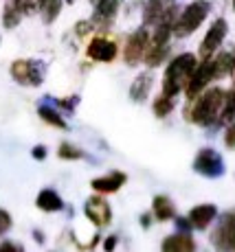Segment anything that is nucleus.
<instances>
[{"label": "nucleus", "mask_w": 235, "mask_h": 252, "mask_svg": "<svg viewBox=\"0 0 235 252\" xmlns=\"http://www.w3.org/2000/svg\"><path fill=\"white\" fill-rule=\"evenodd\" d=\"M224 96H227V90L222 88H209L200 92L196 99H192V108L187 110V119L196 125H202V127H218Z\"/></svg>", "instance_id": "nucleus-1"}, {"label": "nucleus", "mask_w": 235, "mask_h": 252, "mask_svg": "<svg viewBox=\"0 0 235 252\" xmlns=\"http://www.w3.org/2000/svg\"><path fill=\"white\" fill-rule=\"evenodd\" d=\"M198 60H196L194 53H183V55L174 57L165 68V77H163V94L167 96H176L180 90L187 88L189 79H192Z\"/></svg>", "instance_id": "nucleus-2"}, {"label": "nucleus", "mask_w": 235, "mask_h": 252, "mask_svg": "<svg viewBox=\"0 0 235 252\" xmlns=\"http://www.w3.org/2000/svg\"><path fill=\"white\" fill-rule=\"evenodd\" d=\"M209 11H211V4L209 0H194L187 7L183 9V13L178 16V20L174 24V35L176 37H187L192 35L196 29L207 20Z\"/></svg>", "instance_id": "nucleus-3"}, {"label": "nucleus", "mask_w": 235, "mask_h": 252, "mask_svg": "<svg viewBox=\"0 0 235 252\" xmlns=\"http://www.w3.org/2000/svg\"><path fill=\"white\" fill-rule=\"evenodd\" d=\"M46 75V64L40 60H16L11 64V77L22 86H40Z\"/></svg>", "instance_id": "nucleus-4"}, {"label": "nucleus", "mask_w": 235, "mask_h": 252, "mask_svg": "<svg viewBox=\"0 0 235 252\" xmlns=\"http://www.w3.org/2000/svg\"><path fill=\"white\" fill-rule=\"evenodd\" d=\"M211 244L218 252H235V215L227 213L211 232Z\"/></svg>", "instance_id": "nucleus-5"}, {"label": "nucleus", "mask_w": 235, "mask_h": 252, "mask_svg": "<svg viewBox=\"0 0 235 252\" xmlns=\"http://www.w3.org/2000/svg\"><path fill=\"white\" fill-rule=\"evenodd\" d=\"M194 171L204 178H220L224 176V158L220 156L215 149L204 147L198 152L194 160Z\"/></svg>", "instance_id": "nucleus-6"}, {"label": "nucleus", "mask_w": 235, "mask_h": 252, "mask_svg": "<svg viewBox=\"0 0 235 252\" xmlns=\"http://www.w3.org/2000/svg\"><path fill=\"white\" fill-rule=\"evenodd\" d=\"M150 31L145 29V24L141 29H136L134 33L128 37V44H125V51H123V60L128 66H136L141 60L145 57V53H148V46H150Z\"/></svg>", "instance_id": "nucleus-7"}, {"label": "nucleus", "mask_w": 235, "mask_h": 252, "mask_svg": "<svg viewBox=\"0 0 235 252\" xmlns=\"http://www.w3.org/2000/svg\"><path fill=\"white\" fill-rule=\"evenodd\" d=\"M213 79H215L213 60H202V64L196 66L192 79H189L187 88H185V92H187V99H196L200 92H204V88H207Z\"/></svg>", "instance_id": "nucleus-8"}, {"label": "nucleus", "mask_w": 235, "mask_h": 252, "mask_svg": "<svg viewBox=\"0 0 235 252\" xmlns=\"http://www.w3.org/2000/svg\"><path fill=\"white\" fill-rule=\"evenodd\" d=\"M227 33H229L227 20H224V18H218V20H215L211 27H209L207 35H204L202 44H200V57H202V60H211V57L215 55V51L222 46Z\"/></svg>", "instance_id": "nucleus-9"}, {"label": "nucleus", "mask_w": 235, "mask_h": 252, "mask_svg": "<svg viewBox=\"0 0 235 252\" xmlns=\"http://www.w3.org/2000/svg\"><path fill=\"white\" fill-rule=\"evenodd\" d=\"M84 215L95 226H108L110 220H112V208L104 197L92 195V197H88L86 204H84Z\"/></svg>", "instance_id": "nucleus-10"}, {"label": "nucleus", "mask_w": 235, "mask_h": 252, "mask_svg": "<svg viewBox=\"0 0 235 252\" xmlns=\"http://www.w3.org/2000/svg\"><path fill=\"white\" fill-rule=\"evenodd\" d=\"M117 53H119V48H117L115 42L108 40V37H101V35L92 37L86 46V55L95 62H115Z\"/></svg>", "instance_id": "nucleus-11"}, {"label": "nucleus", "mask_w": 235, "mask_h": 252, "mask_svg": "<svg viewBox=\"0 0 235 252\" xmlns=\"http://www.w3.org/2000/svg\"><path fill=\"white\" fill-rule=\"evenodd\" d=\"M174 7V0H148V4L143 9V24L145 27H150V24L156 27Z\"/></svg>", "instance_id": "nucleus-12"}, {"label": "nucleus", "mask_w": 235, "mask_h": 252, "mask_svg": "<svg viewBox=\"0 0 235 252\" xmlns=\"http://www.w3.org/2000/svg\"><path fill=\"white\" fill-rule=\"evenodd\" d=\"M121 2L123 0H99L95 4V13H92V24H99V27H108L115 20L117 11H119Z\"/></svg>", "instance_id": "nucleus-13"}, {"label": "nucleus", "mask_w": 235, "mask_h": 252, "mask_svg": "<svg viewBox=\"0 0 235 252\" xmlns=\"http://www.w3.org/2000/svg\"><path fill=\"white\" fill-rule=\"evenodd\" d=\"M125 180H128V176H125L123 171H112V173H108V176L95 178V180L90 182V187L95 189L97 193H117L125 184Z\"/></svg>", "instance_id": "nucleus-14"}, {"label": "nucleus", "mask_w": 235, "mask_h": 252, "mask_svg": "<svg viewBox=\"0 0 235 252\" xmlns=\"http://www.w3.org/2000/svg\"><path fill=\"white\" fill-rule=\"evenodd\" d=\"M163 252H196V244L192 239L189 232H176V235H169L163 239V246H160Z\"/></svg>", "instance_id": "nucleus-15"}, {"label": "nucleus", "mask_w": 235, "mask_h": 252, "mask_svg": "<svg viewBox=\"0 0 235 252\" xmlns=\"http://www.w3.org/2000/svg\"><path fill=\"white\" fill-rule=\"evenodd\" d=\"M215 215H218V208L213 204H200V206H194L192 211H189V221H192L194 228L204 230L215 220Z\"/></svg>", "instance_id": "nucleus-16"}, {"label": "nucleus", "mask_w": 235, "mask_h": 252, "mask_svg": "<svg viewBox=\"0 0 235 252\" xmlns=\"http://www.w3.org/2000/svg\"><path fill=\"white\" fill-rule=\"evenodd\" d=\"M36 206L44 213H57L64 208V200L60 197V193L53 189H42L36 197Z\"/></svg>", "instance_id": "nucleus-17"}, {"label": "nucleus", "mask_w": 235, "mask_h": 252, "mask_svg": "<svg viewBox=\"0 0 235 252\" xmlns=\"http://www.w3.org/2000/svg\"><path fill=\"white\" fill-rule=\"evenodd\" d=\"M152 84H154L152 72H141V75H136V79L132 81V86H130V99L136 101V103H143L152 90Z\"/></svg>", "instance_id": "nucleus-18"}, {"label": "nucleus", "mask_w": 235, "mask_h": 252, "mask_svg": "<svg viewBox=\"0 0 235 252\" xmlns=\"http://www.w3.org/2000/svg\"><path fill=\"white\" fill-rule=\"evenodd\" d=\"M38 114L42 116L46 123H51V125H55V127H60V129H66L68 127V123L64 121V116H62V112L55 108V105L51 103V101H46L42 96V101H40V105H38Z\"/></svg>", "instance_id": "nucleus-19"}, {"label": "nucleus", "mask_w": 235, "mask_h": 252, "mask_svg": "<svg viewBox=\"0 0 235 252\" xmlns=\"http://www.w3.org/2000/svg\"><path fill=\"white\" fill-rule=\"evenodd\" d=\"M152 211H154V217L158 221H167L171 217H176L174 202H171L167 195H156L154 202H152Z\"/></svg>", "instance_id": "nucleus-20"}, {"label": "nucleus", "mask_w": 235, "mask_h": 252, "mask_svg": "<svg viewBox=\"0 0 235 252\" xmlns=\"http://www.w3.org/2000/svg\"><path fill=\"white\" fill-rule=\"evenodd\" d=\"M213 66H215V79L231 75L235 70V55L233 53H220L213 60Z\"/></svg>", "instance_id": "nucleus-21"}, {"label": "nucleus", "mask_w": 235, "mask_h": 252, "mask_svg": "<svg viewBox=\"0 0 235 252\" xmlns=\"http://www.w3.org/2000/svg\"><path fill=\"white\" fill-rule=\"evenodd\" d=\"M62 2H64V0H42L40 2V13H42L44 24H51L57 16H60Z\"/></svg>", "instance_id": "nucleus-22"}, {"label": "nucleus", "mask_w": 235, "mask_h": 252, "mask_svg": "<svg viewBox=\"0 0 235 252\" xmlns=\"http://www.w3.org/2000/svg\"><path fill=\"white\" fill-rule=\"evenodd\" d=\"M235 121V90H227V96H224V105H222V114H220L218 127L224 123H231Z\"/></svg>", "instance_id": "nucleus-23"}, {"label": "nucleus", "mask_w": 235, "mask_h": 252, "mask_svg": "<svg viewBox=\"0 0 235 252\" xmlns=\"http://www.w3.org/2000/svg\"><path fill=\"white\" fill-rule=\"evenodd\" d=\"M20 20H22V11L13 2H9L7 7L2 9V24H4V29L18 27V22H20Z\"/></svg>", "instance_id": "nucleus-24"}, {"label": "nucleus", "mask_w": 235, "mask_h": 252, "mask_svg": "<svg viewBox=\"0 0 235 252\" xmlns=\"http://www.w3.org/2000/svg\"><path fill=\"white\" fill-rule=\"evenodd\" d=\"M57 156L62 160H81V158H86V154L79 147H75L73 143H62L60 149H57Z\"/></svg>", "instance_id": "nucleus-25"}, {"label": "nucleus", "mask_w": 235, "mask_h": 252, "mask_svg": "<svg viewBox=\"0 0 235 252\" xmlns=\"http://www.w3.org/2000/svg\"><path fill=\"white\" fill-rule=\"evenodd\" d=\"M171 110H174V96H167L160 92V96L154 101V114L158 116V119H163V116H167Z\"/></svg>", "instance_id": "nucleus-26"}, {"label": "nucleus", "mask_w": 235, "mask_h": 252, "mask_svg": "<svg viewBox=\"0 0 235 252\" xmlns=\"http://www.w3.org/2000/svg\"><path fill=\"white\" fill-rule=\"evenodd\" d=\"M224 145H227V147H231V149H235V121L229 123L227 134H224Z\"/></svg>", "instance_id": "nucleus-27"}, {"label": "nucleus", "mask_w": 235, "mask_h": 252, "mask_svg": "<svg viewBox=\"0 0 235 252\" xmlns=\"http://www.w3.org/2000/svg\"><path fill=\"white\" fill-rule=\"evenodd\" d=\"M9 228H11V215L7 211H0V235H4Z\"/></svg>", "instance_id": "nucleus-28"}, {"label": "nucleus", "mask_w": 235, "mask_h": 252, "mask_svg": "<svg viewBox=\"0 0 235 252\" xmlns=\"http://www.w3.org/2000/svg\"><path fill=\"white\" fill-rule=\"evenodd\" d=\"M176 228L180 232H192V221H189V217H176Z\"/></svg>", "instance_id": "nucleus-29"}, {"label": "nucleus", "mask_w": 235, "mask_h": 252, "mask_svg": "<svg viewBox=\"0 0 235 252\" xmlns=\"http://www.w3.org/2000/svg\"><path fill=\"white\" fill-rule=\"evenodd\" d=\"M0 252H24V248L13 244V241H2V244H0Z\"/></svg>", "instance_id": "nucleus-30"}, {"label": "nucleus", "mask_w": 235, "mask_h": 252, "mask_svg": "<svg viewBox=\"0 0 235 252\" xmlns=\"http://www.w3.org/2000/svg\"><path fill=\"white\" fill-rule=\"evenodd\" d=\"M31 156L36 158V160H44V158H46V147H44V145H36V147L31 149Z\"/></svg>", "instance_id": "nucleus-31"}, {"label": "nucleus", "mask_w": 235, "mask_h": 252, "mask_svg": "<svg viewBox=\"0 0 235 252\" xmlns=\"http://www.w3.org/2000/svg\"><path fill=\"white\" fill-rule=\"evenodd\" d=\"M95 27V24H92V20L88 22V20H81L79 24H77V35H86L88 31H90V29Z\"/></svg>", "instance_id": "nucleus-32"}, {"label": "nucleus", "mask_w": 235, "mask_h": 252, "mask_svg": "<svg viewBox=\"0 0 235 252\" xmlns=\"http://www.w3.org/2000/svg\"><path fill=\"white\" fill-rule=\"evenodd\" d=\"M115 248H117V237L112 235V237H108V239L104 241V250H106V252H112Z\"/></svg>", "instance_id": "nucleus-33"}, {"label": "nucleus", "mask_w": 235, "mask_h": 252, "mask_svg": "<svg viewBox=\"0 0 235 252\" xmlns=\"http://www.w3.org/2000/svg\"><path fill=\"white\" fill-rule=\"evenodd\" d=\"M141 226H143V228H148V226H150V215H141Z\"/></svg>", "instance_id": "nucleus-34"}, {"label": "nucleus", "mask_w": 235, "mask_h": 252, "mask_svg": "<svg viewBox=\"0 0 235 252\" xmlns=\"http://www.w3.org/2000/svg\"><path fill=\"white\" fill-rule=\"evenodd\" d=\"M33 237H36V241H40V244H42V241H44V235H42V232H33Z\"/></svg>", "instance_id": "nucleus-35"}, {"label": "nucleus", "mask_w": 235, "mask_h": 252, "mask_svg": "<svg viewBox=\"0 0 235 252\" xmlns=\"http://www.w3.org/2000/svg\"><path fill=\"white\" fill-rule=\"evenodd\" d=\"M90 2H92V4H97V2H99V0H90Z\"/></svg>", "instance_id": "nucleus-36"}, {"label": "nucleus", "mask_w": 235, "mask_h": 252, "mask_svg": "<svg viewBox=\"0 0 235 252\" xmlns=\"http://www.w3.org/2000/svg\"><path fill=\"white\" fill-rule=\"evenodd\" d=\"M233 9H235V0H233Z\"/></svg>", "instance_id": "nucleus-37"}, {"label": "nucleus", "mask_w": 235, "mask_h": 252, "mask_svg": "<svg viewBox=\"0 0 235 252\" xmlns=\"http://www.w3.org/2000/svg\"><path fill=\"white\" fill-rule=\"evenodd\" d=\"M233 55H235V51H233Z\"/></svg>", "instance_id": "nucleus-38"}, {"label": "nucleus", "mask_w": 235, "mask_h": 252, "mask_svg": "<svg viewBox=\"0 0 235 252\" xmlns=\"http://www.w3.org/2000/svg\"><path fill=\"white\" fill-rule=\"evenodd\" d=\"M233 72H235V70H233Z\"/></svg>", "instance_id": "nucleus-39"}]
</instances>
